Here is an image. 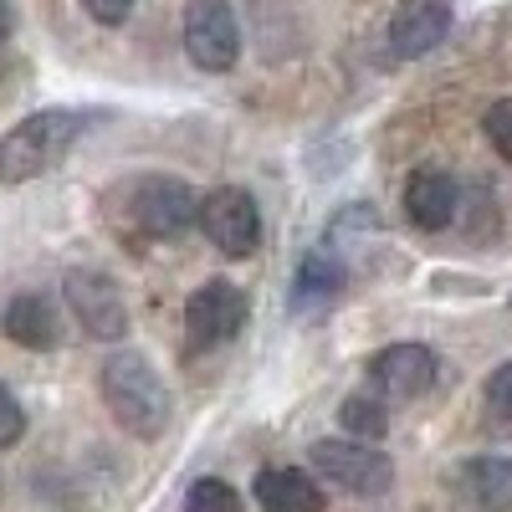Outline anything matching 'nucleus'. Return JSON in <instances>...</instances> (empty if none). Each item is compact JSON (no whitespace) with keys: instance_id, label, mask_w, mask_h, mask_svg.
I'll return each mask as SVG.
<instances>
[{"instance_id":"6e6552de","label":"nucleus","mask_w":512,"mask_h":512,"mask_svg":"<svg viewBox=\"0 0 512 512\" xmlns=\"http://www.w3.org/2000/svg\"><path fill=\"white\" fill-rule=\"evenodd\" d=\"M185 52L200 72H231L241 57V21L231 0H190L185 11Z\"/></svg>"},{"instance_id":"9b49d317","label":"nucleus","mask_w":512,"mask_h":512,"mask_svg":"<svg viewBox=\"0 0 512 512\" xmlns=\"http://www.w3.org/2000/svg\"><path fill=\"white\" fill-rule=\"evenodd\" d=\"M0 333L11 344L31 349V354H52L62 344V313L47 292H16L6 308H0Z\"/></svg>"},{"instance_id":"a211bd4d","label":"nucleus","mask_w":512,"mask_h":512,"mask_svg":"<svg viewBox=\"0 0 512 512\" xmlns=\"http://www.w3.org/2000/svg\"><path fill=\"white\" fill-rule=\"evenodd\" d=\"M482 134H487V144L512 164V98H502V103H492L487 108V118H482Z\"/></svg>"},{"instance_id":"7ed1b4c3","label":"nucleus","mask_w":512,"mask_h":512,"mask_svg":"<svg viewBox=\"0 0 512 512\" xmlns=\"http://www.w3.org/2000/svg\"><path fill=\"white\" fill-rule=\"evenodd\" d=\"M308 461H313V472L323 482L344 487L354 497H384L395 487V461L384 451H374L369 441H359V436H349V441H313Z\"/></svg>"},{"instance_id":"6ab92c4d","label":"nucleus","mask_w":512,"mask_h":512,"mask_svg":"<svg viewBox=\"0 0 512 512\" xmlns=\"http://www.w3.org/2000/svg\"><path fill=\"white\" fill-rule=\"evenodd\" d=\"M487 410H492L497 425H507V431H512V359L497 364L492 379H487Z\"/></svg>"},{"instance_id":"0eeeda50","label":"nucleus","mask_w":512,"mask_h":512,"mask_svg":"<svg viewBox=\"0 0 512 512\" xmlns=\"http://www.w3.org/2000/svg\"><path fill=\"white\" fill-rule=\"evenodd\" d=\"M200 231L210 236V246H216L221 256H251L256 246H262V210H256L251 190L241 185H221L210 190L200 200Z\"/></svg>"},{"instance_id":"aec40b11","label":"nucleus","mask_w":512,"mask_h":512,"mask_svg":"<svg viewBox=\"0 0 512 512\" xmlns=\"http://www.w3.org/2000/svg\"><path fill=\"white\" fill-rule=\"evenodd\" d=\"M21 436H26V410H21V400L6 390V384H0V451L16 446Z\"/></svg>"},{"instance_id":"f3484780","label":"nucleus","mask_w":512,"mask_h":512,"mask_svg":"<svg viewBox=\"0 0 512 512\" xmlns=\"http://www.w3.org/2000/svg\"><path fill=\"white\" fill-rule=\"evenodd\" d=\"M185 512H236V497L221 477H200L185 492Z\"/></svg>"},{"instance_id":"423d86ee","label":"nucleus","mask_w":512,"mask_h":512,"mask_svg":"<svg viewBox=\"0 0 512 512\" xmlns=\"http://www.w3.org/2000/svg\"><path fill=\"white\" fill-rule=\"evenodd\" d=\"M62 297H67V308L77 318V328L88 333V338H103V344H113V338L128 333V303H123V292L108 272H93V267H72L62 277Z\"/></svg>"},{"instance_id":"20e7f679","label":"nucleus","mask_w":512,"mask_h":512,"mask_svg":"<svg viewBox=\"0 0 512 512\" xmlns=\"http://www.w3.org/2000/svg\"><path fill=\"white\" fill-rule=\"evenodd\" d=\"M195 216H200V200L175 175H144L128 185V221L144 236H159V241L185 236L195 226Z\"/></svg>"},{"instance_id":"4468645a","label":"nucleus","mask_w":512,"mask_h":512,"mask_svg":"<svg viewBox=\"0 0 512 512\" xmlns=\"http://www.w3.org/2000/svg\"><path fill=\"white\" fill-rule=\"evenodd\" d=\"M344 287H349L344 262H338L328 246H318V251H308L303 262H297V277H292V313H318V308L338 303V292H344Z\"/></svg>"},{"instance_id":"412c9836","label":"nucleus","mask_w":512,"mask_h":512,"mask_svg":"<svg viewBox=\"0 0 512 512\" xmlns=\"http://www.w3.org/2000/svg\"><path fill=\"white\" fill-rule=\"evenodd\" d=\"M82 11H88L98 26H123L128 11H134V0H82Z\"/></svg>"},{"instance_id":"f257e3e1","label":"nucleus","mask_w":512,"mask_h":512,"mask_svg":"<svg viewBox=\"0 0 512 512\" xmlns=\"http://www.w3.org/2000/svg\"><path fill=\"white\" fill-rule=\"evenodd\" d=\"M98 113L88 108H41V113H26L6 139H0V185H26L36 175L57 169L72 144L93 128Z\"/></svg>"},{"instance_id":"dca6fc26","label":"nucleus","mask_w":512,"mask_h":512,"mask_svg":"<svg viewBox=\"0 0 512 512\" xmlns=\"http://www.w3.org/2000/svg\"><path fill=\"white\" fill-rule=\"evenodd\" d=\"M338 425L359 441H379L384 431H390V400L359 390V395H349L344 405H338Z\"/></svg>"},{"instance_id":"f8f14e48","label":"nucleus","mask_w":512,"mask_h":512,"mask_svg":"<svg viewBox=\"0 0 512 512\" xmlns=\"http://www.w3.org/2000/svg\"><path fill=\"white\" fill-rule=\"evenodd\" d=\"M451 487L472 512H507L512 507V456H472V461H461Z\"/></svg>"},{"instance_id":"ddd939ff","label":"nucleus","mask_w":512,"mask_h":512,"mask_svg":"<svg viewBox=\"0 0 512 512\" xmlns=\"http://www.w3.org/2000/svg\"><path fill=\"white\" fill-rule=\"evenodd\" d=\"M456 205H461V190L451 175L441 169H415L410 185H405V216L420 226V231H446L456 221Z\"/></svg>"},{"instance_id":"39448f33","label":"nucleus","mask_w":512,"mask_h":512,"mask_svg":"<svg viewBox=\"0 0 512 512\" xmlns=\"http://www.w3.org/2000/svg\"><path fill=\"white\" fill-rule=\"evenodd\" d=\"M246 313H251L246 292L236 282H226V277H210L205 287L190 292V303H185V338H190V349L205 354V349L231 344V338L246 328Z\"/></svg>"},{"instance_id":"f03ea898","label":"nucleus","mask_w":512,"mask_h":512,"mask_svg":"<svg viewBox=\"0 0 512 512\" xmlns=\"http://www.w3.org/2000/svg\"><path fill=\"white\" fill-rule=\"evenodd\" d=\"M103 400L134 441H159L169 431V415H175V400H169V384L159 379V369L128 349L108 354L103 364Z\"/></svg>"},{"instance_id":"1a4fd4ad","label":"nucleus","mask_w":512,"mask_h":512,"mask_svg":"<svg viewBox=\"0 0 512 512\" xmlns=\"http://www.w3.org/2000/svg\"><path fill=\"white\" fill-rule=\"evenodd\" d=\"M451 31V6L446 0H405V6L390 16V31H384V47H390L395 62H415L425 52H436Z\"/></svg>"},{"instance_id":"2eb2a0df","label":"nucleus","mask_w":512,"mask_h":512,"mask_svg":"<svg viewBox=\"0 0 512 512\" xmlns=\"http://www.w3.org/2000/svg\"><path fill=\"white\" fill-rule=\"evenodd\" d=\"M256 502L267 512H323V492L297 466H267L256 472Z\"/></svg>"},{"instance_id":"9d476101","label":"nucleus","mask_w":512,"mask_h":512,"mask_svg":"<svg viewBox=\"0 0 512 512\" xmlns=\"http://www.w3.org/2000/svg\"><path fill=\"white\" fill-rule=\"evenodd\" d=\"M436 354L425 344H390L384 354H374L369 379L379 384L384 400H420L425 390L436 384Z\"/></svg>"}]
</instances>
